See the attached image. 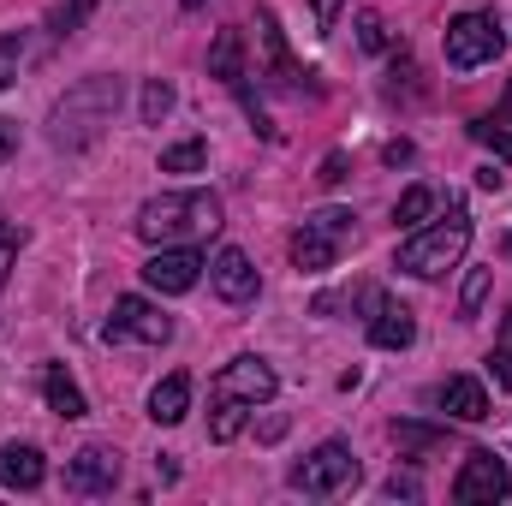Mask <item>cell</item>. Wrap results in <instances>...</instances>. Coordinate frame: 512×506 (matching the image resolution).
Returning a JSON list of instances; mask_svg holds the SVG:
<instances>
[{"label":"cell","instance_id":"14","mask_svg":"<svg viewBox=\"0 0 512 506\" xmlns=\"http://www.w3.org/2000/svg\"><path fill=\"white\" fill-rule=\"evenodd\" d=\"M417 340V316H411V304H376V316H370V346H382V352H405Z\"/></svg>","mask_w":512,"mask_h":506},{"label":"cell","instance_id":"20","mask_svg":"<svg viewBox=\"0 0 512 506\" xmlns=\"http://www.w3.org/2000/svg\"><path fill=\"white\" fill-rule=\"evenodd\" d=\"M203 161H209V143L203 137H185V143L161 149V173H197Z\"/></svg>","mask_w":512,"mask_h":506},{"label":"cell","instance_id":"18","mask_svg":"<svg viewBox=\"0 0 512 506\" xmlns=\"http://www.w3.org/2000/svg\"><path fill=\"white\" fill-rule=\"evenodd\" d=\"M42 393H48V405H54L60 417H84V393H78V381L66 376L60 364L42 370Z\"/></svg>","mask_w":512,"mask_h":506},{"label":"cell","instance_id":"32","mask_svg":"<svg viewBox=\"0 0 512 506\" xmlns=\"http://www.w3.org/2000/svg\"><path fill=\"white\" fill-rule=\"evenodd\" d=\"M12 149H18V126L0 120V161H12Z\"/></svg>","mask_w":512,"mask_h":506},{"label":"cell","instance_id":"19","mask_svg":"<svg viewBox=\"0 0 512 506\" xmlns=\"http://www.w3.org/2000/svg\"><path fill=\"white\" fill-rule=\"evenodd\" d=\"M393 447L411 459V453H441L447 447V429H429V423H393Z\"/></svg>","mask_w":512,"mask_h":506},{"label":"cell","instance_id":"5","mask_svg":"<svg viewBox=\"0 0 512 506\" xmlns=\"http://www.w3.org/2000/svg\"><path fill=\"white\" fill-rule=\"evenodd\" d=\"M512 495V471H507V453L495 447H471L459 477H453V501L459 506H495Z\"/></svg>","mask_w":512,"mask_h":506},{"label":"cell","instance_id":"37","mask_svg":"<svg viewBox=\"0 0 512 506\" xmlns=\"http://www.w3.org/2000/svg\"><path fill=\"white\" fill-rule=\"evenodd\" d=\"M507 340H512V316H507Z\"/></svg>","mask_w":512,"mask_h":506},{"label":"cell","instance_id":"29","mask_svg":"<svg viewBox=\"0 0 512 506\" xmlns=\"http://www.w3.org/2000/svg\"><path fill=\"white\" fill-rule=\"evenodd\" d=\"M12 262H18V227L0 221V286H6V274H12Z\"/></svg>","mask_w":512,"mask_h":506},{"label":"cell","instance_id":"17","mask_svg":"<svg viewBox=\"0 0 512 506\" xmlns=\"http://www.w3.org/2000/svg\"><path fill=\"white\" fill-rule=\"evenodd\" d=\"M209 72H215L227 90L245 84V36H239V30H221V36H215V48H209Z\"/></svg>","mask_w":512,"mask_h":506},{"label":"cell","instance_id":"16","mask_svg":"<svg viewBox=\"0 0 512 506\" xmlns=\"http://www.w3.org/2000/svg\"><path fill=\"white\" fill-rule=\"evenodd\" d=\"M185 411H191V376H161L149 387V417L155 423H185Z\"/></svg>","mask_w":512,"mask_h":506},{"label":"cell","instance_id":"4","mask_svg":"<svg viewBox=\"0 0 512 506\" xmlns=\"http://www.w3.org/2000/svg\"><path fill=\"white\" fill-rule=\"evenodd\" d=\"M352 209H316L298 233H292V262L304 268V274H322V268H334L340 251L352 245Z\"/></svg>","mask_w":512,"mask_h":506},{"label":"cell","instance_id":"25","mask_svg":"<svg viewBox=\"0 0 512 506\" xmlns=\"http://www.w3.org/2000/svg\"><path fill=\"white\" fill-rule=\"evenodd\" d=\"M471 137H477L483 149H495V155H507L512 161V131H501L495 120H471Z\"/></svg>","mask_w":512,"mask_h":506},{"label":"cell","instance_id":"7","mask_svg":"<svg viewBox=\"0 0 512 506\" xmlns=\"http://www.w3.org/2000/svg\"><path fill=\"white\" fill-rule=\"evenodd\" d=\"M358 483V453L346 441H322L304 465H292V489L298 495H340Z\"/></svg>","mask_w":512,"mask_h":506},{"label":"cell","instance_id":"2","mask_svg":"<svg viewBox=\"0 0 512 506\" xmlns=\"http://www.w3.org/2000/svg\"><path fill=\"white\" fill-rule=\"evenodd\" d=\"M114 108H120V78H84L54 108V143H66V149L96 143L102 131L114 126Z\"/></svg>","mask_w":512,"mask_h":506},{"label":"cell","instance_id":"28","mask_svg":"<svg viewBox=\"0 0 512 506\" xmlns=\"http://www.w3.org/2000/svg\"><path fill=\"white\" fill-rule=\"evenodd\" d=\"M18 60H24V48H18V36H0V90L18 78Z\"/></svg>","mask_w":512,"mask_h":506},{"label":"cell","instance_id":"12","mask_svg":"<svg viewBox=\"0 0 512 506\" xmlns=\"http://www.w3.org/2000/svg\"><path fill=\"white\" fill-rule=\"evenodd\" d=\"M209 280H215V292H221L227 304H251L256 292H262V280H256L251 256L239 251V245H227V251L209 262Z\"/></svg>","mask_w":512,"mask_h":506},{"label":"cell","instance_id":"26","mask_svg":"<svg viewBox=\"0 0 512 506\" xmlns=\"http://www.w3.org/2000/svg\"><path fill=\"white\" fill-rule=\"evenodd\" d=\"M90 6H96V0H72V6H60V12L48 18V24H54V36H72V30L84 24V12H90Z\"/></svg>","mask_w":512,"mask_h":506},{"label":"cell","instance_id":"21","mask_svg":"<svg viewBox=\"0 0 512 506\" xmlns=\"http://www.w3.org/2000/svg\"><path fill=\"white\" fill-rule=\"evenodd\" d=\"M429 215H435V191H429V185H411V191L393 203V221H399V227H423Z\"/></svg>","mask_w":512,"mask_h":506},{"label":"cell","instance_id":"1","mask_svg":"<svg viewBox=\"0 0 512 506\" xmlns=\"http://www.w3.org/2000/svg\"><path fill=\"white\" fill-rule=\"evenodd\" d=\"M209 233H221V197L215 191H161L137 209L143 245H179V239H209Z\"/></svg>","mask_w":512,"mask_h":506},{"label":"cell","instance_id":"22","mask_svg":"<svg viewBox=\"0 0 512 506\" xmlns=\"http://www.w3.org/2000/svg\"><path fill=\"white\" fill-rule=\"evenodd\" d=\"M245 429V399H233V393H215V417H209V435L215 441H233Z\"/></svg>","mask_w":512,"mask_h":506},{"label":"cell","instance_id":"3","mask_svg":"<svg viewBox=\"0 0 512 506\" xmlns=\"http://www.w3.org/2000/svg\"><path fill=\"white\" fill-rule=\"evenodd\" d=\"M465 245H471V215H465V209H453L447 221H435V227H417V233L399 245L393 268H405V274H417V280H435V274L459 268Z\"/></svg>","mask_w":512,"mask_h":506},{"label":"cell","instance_id":"31","mask_svg":"<svg viewBox=\"0 0 512 506\" xmlns=\"http://www.w3.org/2000/svg\"><path fill=\"white\" fill-rule=\"evenodd\" d=\"M316 179H322V185H340V179H346V155H328V161H322V173H316Z\"/></svg>","mask_w":512,"mask_h":506},{"label":"cell","instance_id":"27","mask_svg":"<svg viewBox=\"0 0 512 506\" xmlns=\"http://www.w3.org/2000/svg\"><path fill=\"white\" fill-rule=\"evenodd\" d=\"M358 42H364V48H387V24H382V12H358Z\"/></svg>","mask_w":512,"mask_h":506},{"label":"cell","instance_id":"11","mask_svg":"<svg viewBox=\"0 0 512 506\" xmlns=\"http://www.w3.org/2000/svg\"><path fill=\"white\" fill-rule=\"evenodd\" d=\"M274 387H280V376H274L262 358H233V364L221 370V381H215V393H233V399H245V405H268Z\"/></svg>","mask_w":512,"mask_h":506},{"label":"cell","instance_id":"33","mask_svg":"<svg viewBox=\"0 0 512 506\" xmlns=\"http://www.w3.org/2000/svg\"><path fill=\"white\" fill-rule=\"evenodd\" d=\"M310 6H316V18H322V24H334V18H340V6H346V0H310Z\"/></svg>","mask_w":512,"mask_h":506},{"label":"cell","instance_id":"23","mask_svg":"<svg viewBox=\"0 0 512 506\" xmlns=\"http://www.w3.org/2000/svg\"><path fill=\"white\" fill-rule=\"evenodd\" d=\"M167 114H173V84L149 78V84H143V126H161Z\"/></svg>","mask_w":512,"mask_h":506},{"label":"cell","instance_id":"15","mask_svg":"<svg viewBox=\"0 0 512 506\" xmlns=\"http://www.w3.org/2000/svg\"><path fill=\"white\" fill-rule=\"evenodd\" d=\"M42 477H48V465H42V453L30 441H6L0 447V489H36Z\"/></svg>","mask_w":512,"mask_h":506},{"label":"cell","instance_id":"30","mask_svg":"<svg viewBox=\"0 0 512 506\" xmlns=\"http://www.w3.org/2000/svg\"><path fill=\"white\" fill-rule=\"evenodd\" d=\"M489 370H495V381L512 393V340H501V346L489 352Z\"/></svg>","mask_w":512,"mask_h":506},{"label":"cell","instance_id":"6","mask_svg":"<svg viewBox=\"0 0 512 506\" xmlns=\"http://www.w3.org/2000/svg\"><path fill=\"white\" fill-rule=\"evenodd\" d=\"M501 48H507V30H501L489 12H459V18L447 24V66H459V72L489 66Z\"/></svg>","mask_w":512,"mask_h":506},{"label":"cell","instance_id":"38","mask_svg":"<svg viewBox=\"0 0 512 506\" xmlns=\"http://www.w3.org/2000/svg\"><path fill=\"white\" fill-rule=\"evenodd\" d=\"M507 256H512V233H507Z\"/></svg>","mask_w":512,"mask_h":506},{"label":"cell","instance_id":"36","mask_svg":"<svg viewBox=\"0 0 512 506\" xmlns=\"http://www.w3.org/2000/svg\"><path fill=\"white\" fill-rule=\"evenodd\" d=\"M179 6H191V12H197V6H203V0H179Z\"/></svg>","mask_w":512,"mask_h":506},{"label":"cell","instance_id":"8","mask_svg":"<svg viewBox=\"0 0 512 506\" xmlns=\"http://www.w3.org/2000/svg\"><path fill=\"white\" fill-rule=\"evenodd\" d=\"M203 251L197 245H155V256L143 262V280L155 286V292H191L197 280H203Z\"/></svg>","mask_w":512,"mask_h":506},{"label":"cell","instance_id":"9","mask_svg":"<svg viewBox=\"0 0 512 506\" xmlns=\"http://www.w3.org/2000/svg\"><path fill=\"white\" fill-rule=\"evenodd\" d=\"M120 483V453L114 447H78L72 459H66V489L72 495H108Z\"/></svg>","mask_w":512,"mask_h":506},{"label":"cell","instance_id":"10","mask_svg":"<svg viewBox=\"0 0 512 506\" xmlns=\"http://www.w3.org/2000/svg\"><path fill=\"white\" fill-rule=\"evenodd\" d=\"M173 334V322L149 304V298H114V322H108V340H143V346H161Z\"/></svg>","mask_w":512,"mask_h":506},{"label":"cell","instance_id":"35","mask_svg":"<svg viewBox=\"0 0 512 506\" xmlns=\"http://www.w3.org/2000/svg\"><path fill=\"white\" fill-rule=\"evenodd\" d=\"M501 114H507V120H512V84H507V102H501Z\"/></svg>","mask_w":512,"mask_h":506},{"label":"cell","instance_id":"24","mask_svg":"<svg viewBox=\"0 0 512 506\" xmlns=\"http://www.w3.org/2000/svg\"><path fill=\"white\" fill-rule=\"evenodd\" d=\"M483 298H489V268H471V274H465V292H459V316L471 322V316L483 310Z\"/></svg>","mask_w":512,"mask_h":506},{"label":"cell","instance_id":"34","mask_svg":"<svg viewBox=\"0 0 512 506\" xmlns=\"http://www.w3.org/2000/svg\"><path fill=\"white\" fill-rule=\"evenodd\" d=\"M387 495H405V501H417V483H411V477H393V483H387Z\"/></svg>","mask_w":512,"mask_h":506},{"label":"cell","instance_id":"13","mask_svg":"<svg viewBox=\"0 0 512 506\" xmlns=\"http://www.w3.org/2000/svg\"><path fill=\"white\" fill-rule=\"evenodd\" d=\"M435 399H441V411L459 417V423H483V417H489V387L477 376H447Z\"/></svg>","mask_w":512,"mask_h":506}]
</instances>
